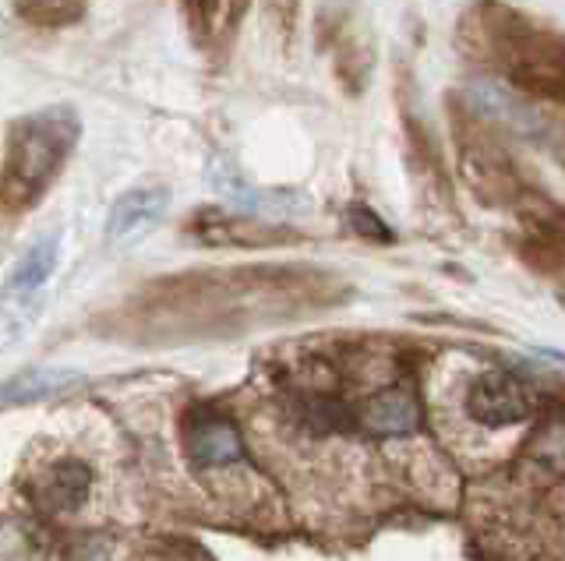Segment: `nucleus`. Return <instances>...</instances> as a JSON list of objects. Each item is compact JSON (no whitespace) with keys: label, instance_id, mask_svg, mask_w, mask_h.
Here are the masks:
<instances>
[{"label":"nucleus","instance_id":"obj_1","mask_svg":"<svg viewBox=\"0 0 565 561\" xmlns=\"http://www.w3.org/2000/svg\"><path fill=\"white\" fill-rule=\"evenodd\" d=\"M347 296L340 276L315 266L191 269L141 283L103 314L96 332L131 346H191L311 319Z\"/></svg>","mask_w":565,"mask_h":561},{"label":"nucleus","instance_id":"obj_2","mask_svg":"<svg viewBox=\"0 0 565 561\" xmlns=\"http://www.w3.org/2000/svg\"><path fill=\"white\" fill-rule=\"evenodd\" d=\"M456 43L467 57L488 64L526 99L565 110V36L505 0H481L459 22Z\"/></svg>","mask_w":565,"mask_h":561},{"label":"nucleus","instance_id":"obj_3","mask_svg":"<svg viewBox=\"0 0 565 561\" xmlns=\"http://www.w3.org/2000/svg\"><path fill=\"white\" fill-rule=\"evenodd\" d=\"M82 138L75 107H43L14 117L0 155V213H29L57 184Z\"/></svg>","mask_w":565,"mask_h":561},{"label":"nucleus","instance_id":"obj_4","mask_svg":"<svg viewBox=\"0 0 565 561\" xmlns=\"http://www.w3.org/2000/svg\"><path fill=\"white\" fill-rule=\"evenodd\" d=\"M449 128H452V142H456V160L459 173H463V184L470 195L481 202L484 208H516L530 181L523 177V170L516 163V155L505 145L502 131L491 125L488 114L477 107H459L452 103L449 110Z\"/></svg>","mask_w":565,"mask_h":561},{"label":"nucleus","instance_id":"obj_5","mask_svg":"<svg viewBox=\"0 0 565 561\" xmlns=\"http://www.w3.org/2000/svg\"><path fill=\"white\" fill-rule=\"evenodd\" d=\"M188 237H194L205 248H237V251H273L305 244V234L282 223H265L247 213H226V208H199L188 219Z\"/></svg>","mask_w":565,"mask_h":561},{"label":"nucleus","instance_id":"obj_6","mask_svg":"<svg viewBox=\"0 0 565 561\" xmlns=\"http://www.w3.org/2000/svg\"><path fill=\"white\" fill-rule=\"evenodd\" d=\"M181 452L199 473H216V470L241 466L247 445L241 428L234 424V417H226L220 407L194 402L181 417Z\"/></svg>","mask_w":565,"mask_h":561},{"label":"nucleus","instance_id":"obj_7","mask_svg":"<svg viewBox=\"0 0 565 561\" xmlns=\"http://www.w3.org/2000/svg\"><path fill=\"white\" fill-rule=\"evenodd\" d=\"M534 413V392L530 385L505 371V367H484L470 378L467 389V417L481 428H512Z\"/></svg>","mask_w":565,"mask_h":561},{"label":"nucleus","instance_id":"obj_8","mask_svg":"<svg viewBox=\"0 0 565 561\" xmlns=\"http://www.w3.org/2000/svg\"><path fill=\"white\" fill-rule=\"evenodd\" d=\"M329 46L343 93L361 96L371 82V72H375V36H371L367 25L358 22V11H329Z\"/></svg>","mask_w":565,"mask_h":561},{"label":"nucleus","instance_id":"obj_9","mask_svg":"<svg viewBox=\"0 0 565 561\" xmlns=\"http://www.w3.org/2000/svg\"><path fill=\"white\" fill-rule=\"evenodd\" d=\"M424 424V407L414 385L396 381L371 392L358 407V431L371 438H411Z\"/></svg>","mask_w":565,"mask_h":561},{"label":"nucleus","instance_id":"obj_10","mask_svg":"<svg viewBox=\"0 0 565 561\" xmlns=\"http://www.w3.org/2000/svg\"><path fill=\"white\" fill-rule=\"evenodd\" d=\"M516 473L530 484H555L565 477V402L547 407L516 455Z\"/></svg>","mask_w":565,"mask_h":561},{"label":"nucleus","instance_id":"obj_11","mask_svg":"<svg viewBox=\"0 0 565 561\" xmlns=\"http://www.w3.org/2000/svg\"><path fill=\"white\" fill-rule=\"evenodd\" d=\"M170 191L167 187H131L114 202L110 216H106V240L114 248H135L138 240H146L159 219L167 216Z\"/></svg>","mask_w":565,"mask_h":561},{"label":"nucleus","instance_id":"obj_12","mask_svg":"<svg viewBox=\"0 0 565 561\" xmlns=\"http://www.w3.org/2000/svg\"><path fill=\"white\" fill-rule=\"evenodd\" d=\"M82 385H85V378H82V371H75V367H25V371L0 381V410L32 407V402H46V399H64L71 392H78Z\"/></svg>","mask_w":565,"mask_h":561},{"label":"nucleus","instance_id":"obj_13","mask_svg":"<svg viewBox=\"0 0 565 561\" xmlns=\"http://www.w3.org/2000/svg\"><path fill=\"white\" fill-rule=\"evenodd\" d=\"M93 495V470L82 460H61L50 466L40 484H35V505L43 513H78V508Z\"/></svg>","mask_w":565,"mask_h":561},{"label":"nucleus","instance_id":"obj_14","mask_svg":"<svg viewBox=\"0 0 565 561\" xmlns=\"http://www.w3.org/2000/svg\"><path fill=\"white\" fill-rule=\"evenodd\" d=\"M252 0H181L184 22L202 46H223L234 40Z\"/></svg>","mask_w":565,"mask_h":561},{"label":"nucleus","instance_id":"obj_15","mask_svg":"<svg viewBox=\"0 0 565 561\" xmlns=\"http://www.w3.org/2000/svg\"><path fill=\"white\" fill-rule=\"evenodd\" d=\"M57 261H61V237L57 234H46L32 244V248L22 255V261L14 266L11 279H8V293L14 296H29L35 290H43L50 283V276L57 272Z\"/></svg>","mask_w":565,"mask_h":561},{"label":"nucleus","instance_id":"obj_16","mask_svg":"<svg viewBox=\"0 0 565 561\" xmlns=\"http://www.w3.org/2000/svg\"><path fill=\"white\" fill-rule=\"evenodd\" d=\"M18 11H22L32 25H46V29H61L82 19L78 0H22Z\"/></svg>","mask_w":565,"mask_h":561},{"label":"nucleus","instance_id":"obj_17","mask_svg":"<svg viewBox=\"0 0 565 561\" xmlns=\"http://www.w3.org/2000/svg\"><path fill=\"white\" fill-rule=\"evenodd\" d=\"M347 226L358 237H364V240H375V244H393L396 240V234H393V226H388L382 216H375L371 208L364 205V202H358V205H350V213H347Z\"/></svg>","mask_w":565,"mask_h":561},{"label":"nucleus","instance_id":"obj_18","mask_svg":"<svg viewBox=\"0 0 565 561\" xmlns=\"http://www.w3.org/2000/svg\"><path fill=\"white\" fill-rule=\"evenodd\" d=\"M8 36V22H4V14H0V40Z\"/></svg>","mask_w":565,"mask_h":561}]
</instances>
